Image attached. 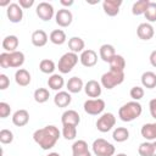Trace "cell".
<instances>
[{
  "mask_svg": "<svg viewBox=\"0 0 156 156\" xmlns=\"http://www.w3.org/2000/svg\"><path fill=\"white\" fill-rule=\"evenodd\" d=\"M60 138V130L57 127L50 124L45 126L44 128L37 129L33 133V140L43 149V150H50L55 146Z\"/></svg>",
  "mask_w": 156,
  "mask_h": 156,
  "instance_id": "obj_1",
  "label": "cell"
},
{
  "mask_svg": "<svg viewBox=\"0 0 156 156\" xmlns=\"http://www.w3.org/2000/svg\"><path fill=\"white\" fill-rule=\"evenodd\" d=\"M143 112V107L138 101H129L119 107L118 110V117L123 122H132L136 119Z\"/></svg>",
  "mask_w": 156,
  "mask_h": 156,
  "instance_id": "obj_2",
  "label": "cell"
},
{
  "mask_svg": "<svg viewBox=\"0 0 156 156\" xmlns=\"http://www.w3.org/2000/svg\"><path fill=\"white\" fill-rule=\"evenodd\" d=\"M123 80H124V72H117L110 69L108 72L101 76V85L108 90L122 84Z\"/></svg>",
  "mask_w": 156,
  "mask_h": 156,
  "instance_id": "obj_3",
  "label": "cell"
},
{
  "mask_svg": "<svg viewBox=\"0 0 156 156\" xmlns=\"http://www.w3.org/2000/svg\"><path fill=\"white\" fill-rule=\"evenodd\" d=\"M78 54H74V52H66L63 54L60 60H58V63H57V68L58 71L62 73V74H66V73H69L73 67L78 63Z\"/></svg>",
  "mask_w": 156,
  "mask_h": 156,
  "instance_id": "obj_4",
  "label": "cell"
},
{
  "mask_svg": "<svg viewBox=\"0 0 156 156\" xmlns=\"http://www.w3.org/2000/svg\"><path fill=\"white\" fill-rule=\"evenodd\" d=\"M91 147H93V152L96 156H113L116 151L115 146L102 138L95 139Z\"/></svg>",
  "mask_w": 156,
  "mask_h": 156,
  "instance_id": "obj_5",
  "label": "cell"
},
{
  "mask_svg": "<svg viewBox=\"0 0 156 156\" xmlns=\"http://www.w3.org/2000/svg\"><path fill=\"white\" fill-rule=\"evenodd\" d=\"M115 124H116V117L111 112L102 113L96 121V128L101 133H106V132L111 130L115 127Z\"/></svg>",
  "mask_w": 156,
  "mask_h": 156,
  "instance_id": "obj_6",
  "label": "cell"
},
{
  "mask_svg": "<svg viewBox=\"0 0 156 156\" xmlns=\"http://www.w3.org/2000/svg\"><path fill=\"white\" fill-rule=\"evenodd\" d=\"M84 111L88 115L91 116H98L101 115L105 110V101L102 99H89L84 102Z\"/></svg>",
  "mask_w": 156,
  "mask_h": 156,
  "instance_id": "obj_7",
  "label": "cell"
},
{
  "mask_svg": "<svg viewBox=\"0 0 156 156\" xmlns=\"http://www.w3.org/2000/svg\"><path fill=\"white\" fill-rule=\"evenodd\" d=\"M35 12H37V16L43 20V21H50L54 15H55V11H54V7L51 4L46 2V1H41L38 4L37 9H35Z\"/></svg>",
  "mask_w": 156,
  "mask_h": 156,
  "instance_id": "obj_8",
  "label": "cell"
},
{
  "mask_svg": "<svg viewBox=\"0 0 156 156\" xmlns=\"http://www.w3.org/2000/svg\"><path fill=\"white\" fill-rule=\"evenodd\" d=\"M6 15L10 22L20 23L23 18V9L18 5V2H11L6 9Z\"/></svg>",
  "mask_w": 156,
  "mask_h": 156,
  "instance_id": "obj_9",
  "label": "cell"
},
{
  "mask_svg": "<svg viewBox=\"0 0 156 156\" xmlns=\"http://www.w3.org/2000/svg\"><path fill=\"white\" fill-rule=\"evenodd\" d=\"M56 23L60 27H68L73 21V15L68 9H60L55 15Z\"/></svg>",
  "mask_w": 156,
  "mask_h": 156,
  "instance_id": "obj_10",
  "label": "cell"
},
{
  "mask_svg": "<svg viewBox=\"0 0 156 156\" xmlns=\"http://www.w3.org/2000/svg\"><path fill=\"white\" fill-rule=\"evenodd\" d=\"M79 61H80V63L84 66V67H93V66H95L96 65V62H98V54L94 51V50H91V49H85L82 54H80V56H79Z\"/></svg>",
  "mask_w": 156,
  "mask_h": 156,
  "instance_id": "obj_11",
  "label": "cell"
},
{
  "mask_svg": "<svg viewBox=\"0 0 156 156\" xmlns=\"http://www.w3.org/2000/svg\"><path fill=\"white\" fill-rule=\"evenodd\" d=\"M123 4L122 0H105L102 2V10L107 16H117L119 12V7Z\"/></svg>",
  "mask_w": 156,
  "mask_h": 156,
  "instance_id": "obj_12",
  "label": "cell"
},
{
  "mask_svg": "<svg viewBox=\"0 0 156 156\" xmlns=\"http://www.w3.org/2000/svg\"><path fill=\"white\" fill-rule=\"evenodd\" d=\"M84 91L85 94L89 96V98H93V99H98L100 95H101V83H99L98 80H88L84 85Z\"/></svg>",
  "mask_w": 156,
  "mask_h": 156,
  "instance_id": "obj_13",
  "label": "cell"
},
{
  "mask_svg": "<svg viewBox=\"0 0 156 156\" xmlns=\"http://www.w3.org/2000/svg\"><path fill=\"white\" fill-rule=\"evenodd\" d=\"M61 122H62V126H78L79 122H80V116L77 111L74 110H67L62 113L61 116Z\"/></svg>",
  "mask_w": 156,
  "mask_h": 156,
  "instance_id": "obj_14",
  "label": "cell"
},
{
  "mask_svg": "<svg viewBox=\"0 0 156 156\" xmlns=\"http://www.w3.org/2000/svg\"><path fill=\"white\" fill-rule=\"evenodd\" d=\"M136 34H138V37H139L141 40H150V39L154 37L155 30H154V27H152L150 23L145 22V23H140V24L138 26V28H136Z\"/></svg>",
  "mask_w": 156,
  "mask_h": 156,
  "instance_id": "obj_15",
  "label": "cell"
},
{
  "mask_svg": "<svg viewBox=\"0 0 156 156\" xmlns=\"http://www.w3.org/2000/svg\"><path fill=\"white\" fill-rule=\"evenodd\" d=\"M72 156H91L85 140H77L72 145Z\"/></svg>",
  "mask_w": 156,
  "mask_h": 156,
  "instance_id": "obj_16",
  "label": "cell"
},
{
  "mask_svg": "<svg viewBox=\"0 0 156 156\" xmlns=\"http://www.w3.org/2000/svg\"><path fill=\"white\" fill-rule=\"evenodd\" d=\"M48 34L45 30L43 29H37L32 33V37H30V40H32V44L37 48H41V46H45L46 43H48Z\"/></svg>",
  "mask_w": 156,
  "mask_h": 156,
  "instance_id": "obj_17",
  "label": "cell"
},
{
  "mask_svg": "<svg viewBox=\"0 0 156 156\" xmlns=\"http://www.w3.org/2000/svg\"><path fill=\"white\" fill-rule=\"evenodd\" d=\"M29 122V113L27 110H17L12 116V123L17 127H23Z\"/></svg>",
  "mask_w": 156,
  "mask_h": 156,
  "instance_id": "obj_18",
  "label": "cell"
},
{
  "mask_svg": "<svg viewBox=\"0 0 156 156\" xmlns=\"http://www.w3.org/2000/svg\"><path fill=\"white\" fill-rule=\"evenodd\" d=\"M141 136L146 141H155L156 140V123H146L140 129Z\"/></svg>",
  "mask_w": 156,
  "mask_h": 156,
  "instance_id": "obj_19",
  "label": "cell"
},
{
  "mask_svg": "<svg viewBox=\"0 0 156 156\" xmlns=\"http://www.w3.org/2000/svg\"><path fill=\"white\" fill-rule=\"evenodd\" d=\"M30 73L24 68H18L15 73V80L20 87H27L30 83Z\"/></svg>",
  "mask_w": 156,
  "mask_h": 156,
  "instance_id": "obj_20",
  "label": "cell"
},
{
  "mask_svg": "<svg viewBox=\"0 0 156 156\" xmlns=\"http://www.w3.org/2000/svg\"><path fill=\"white\" fill-rule=\"evenodd\" d=\"M71 101H72V96L71 93L68 91H58L54 98V104L57 107H67L71 104Z\"/></svg>",
  "mask_w": 156,
  "mask_h": 156,
  "instance_id": "obj_21",
  "label": "cell"
},
{
  "mask_svg": "<svg viewBox=\"0 0 156 156\" xmlns=\"http://www.w3.org/2000/svg\"><path fill=\"white\" fill-rule=\"evenodd\" d=\"M18 38L16 35H7L2 39V49L5 50V52H13L17 51L16 49L18 48Z\"/></svg>",
  "mask_w": 156,
  "mask_h": 156,
  "instance_id": "obj_22",
  "label": "cell"
},
{
  "mask_svg": "<svg viewBox=\"0 0 156 156\" xmlns=\"http://www.w3.org/2000/svg\"><path fill=\"white\" fill-rule=\"evenodd\" d=\"M66 87H67L68 93H71V94H77V93H79L82 89H84V83H83L82 78L74 76V77H72V78L68 79Z\"/></svg>",
  "mask_w": 156,
  "mask_h": 156,
  "instance_id": "obj_23",
  "label": "cell"
},
{
  "mask_svg": "<svg viewBox=\"0 0 156 156\" xmlns=\"http://www.w3.org/2000/svg\"><path fill=\"white\" fill-rule=\"evenodd\" d=\"M99 54H100V57L104 62H110L112 60V57L116 55V50L113 48V45L111 44H104L100 46V50H99Z\"/></svg>",
  "mask_w": 156,
  "mask_h": 156,
  "instance_id": "obj_24",
  "label": "cell"
},
{
  "mask_svg": "<svg viewBox=\"0 0 156 156\" xmlns=\"http://www.w3.org/2000/svg\"><path fill=\"white\" fill-rule=\"evenodd\" d=\"M84 46H85V43L79 37H72V38L68 39V48H69L71 52H74V54L83 52Z\"/></svg>",
  "mask_w": 156,
  "mask_h": 156,
  "instance_id": "obj_25",
  "label": "cell"
},
{
  "mask_svg": "<svg viewBox=\"0 0 156 156\" xmlns=\"http://www.w3.org/2000/svg\"><path fill=\"white\" fill-rule=\"evenodd\" d=\"M141 84L146 89H154L156 87V73L151 71H146L141 74Z\"/></svg>",
  "mask_w": 156,
  "mask_h": 156,
  "instance_id": "obj_26",
  "label": "cell"
},
{
  "mask_svg": "<svg viewBox=\"0 0 156 156\" xmlns=\"http://www.w3.org/2000/svg\"><path fill=\"white\" fill-rule=\"evenodd\" d=\"M110 65V69L111 71H117V72H124L126 68V60L122 55H115L112 57V60L108 62Z\"/></svg>",
  "mask_w": 156,
  "mask_h": 156,
  "instance_id": "obj_27",
  "label": "cell"
},
{
  "mask_svg": "<svg viewBox=\"0 0 156 156\" xmlns=\"http://www.w3.org/2000/svg\"><path fill=\"white\" fill-rule=\"evenodd\" d=\"M48 85H49L50 89L58 91V90H61V88L65 85V79H63V77H62L61 74L54 73V74H51V76L49 77V79H48Z\"/></svg>",
  "mask_w": 156,
  "mask_h": 156,
  "instance_id": "obj_28",
  "label": "cell"
},
{
  "mask_svg": "<svg viewBox=\"0 0 156 156\" xmlns=\"http://www.w3.org/2000/svg\"><path fill=\"white\" fill-rule=\"evenodd\" d=\"M49 39H50V41H51L52 44H55V45H62V44L66 43L67 37H66V33H65L62 29H55V30H52V32L50 33Z\"/></svg>",
  "mask_w": 156,
  "mask_h": 156,
  "instance_id": "obj_29",
  "label": "cell"
},
{
  "mask_svg": "<svg viewBox=\"0 0 156 156\" xmlns=\"http://www.w3.org/2000/svg\"><path fill=\"white\" fill-rule=\"evenodd\" d=\"M10 54V67L17 68L24 63V54L22 51H13Z\"/></svg>",
  "mask_w": 156,
  "mask_h": 156,
  "instance_id": "obj_30",
  "label": "cell"
},
{
  "mask_svg": "<svg viewBox=\"0 0 156 156\" xmlns=\"http://www.w3.org/2000/svg\"><path fill=\"white\" fill-rule=\"evenodd\" d=\"M150 1L149 0H138L133 4L132 6V13L134 16H140V15H144L147 6H149Z\"/></svg>",
  "mask_w": 156,
  "mask_h": 156,
  "instance_id": "obj_31",
  "label": "cell"
},
{
  "mask_svg": "<svg viewBox=\"0 0 156 156\" xmlns=\"http://www.w3.org/2000/svg\"><path fill=\"white\" fill-rule=\"evenodd\" d=\"M112 138L117 143H123V141L128 140V138H129V130L127 128H124V127H117L113 130V133H112Z\"/></svg>",
  "mask_w": 156,
  "mask_h": 156,
  "instance_id": "obj_32",
  "label": "cell"
},
{
  "mask_svg": "<svg viewBox=\"0 0 156 156\" xmlns=\"http://www.w3.org/2000/svg\"><path fill=\"white\" fill-rule=\"evenodd\" d=\"M55 68H56L55 62L52 60H49V58H44L39 63V69L45 74H54Z\"/></svg>",
  "mask_w": 156,
  "mask_h": 156,
  "instance_id": "obj_33",
  "label": "cell"
},
{
  "mask_svg": "<svg viewBox=\"0 0 156 156\" xmlns=\"http://www.w3.org/2000/svg\"><path fill=\"white\" fill-rule=\"evenodd\" d=\"M33 98H34V100H35L38 104H44V102H46V101L49 100L50 93H49V90H48L46 88H38V89L34 91Z\"/></svg>",
  "mask_w": 156,
  "mask_h": 156,
  "instance_id": "obj_34",
  "label": "cell"
},
{
  "mask_svg": "<svg viewBox=\"0 0 156 156\" xmlns=\"http://www.w3.org/2000/svg\"><path fill=\"white\" fill-rule=\"evenodd\" d=\"M62 135L66 140H73L77 136V127L76 126H63Z\"/></svg>",
  "mask_w": 156,
  "mask_h": 156,
  "instance_id": "obj_35",
  "label": "cell"
},
{
  "mask_svg": "<svg viewBox=\"0 0 156 156\" xmlns=\"http://www.w3.org/2000/svg\"><path fill=\"white\" fill-rule=\"evenodd\" d=\"M144 16L149 22H156V2L150 1Z\"/></svg>",
  "mask_w": 156,
  "mask_h": 156,
  "instance_id": "obj_36",
  "label": "cell"
},
{
  "mask_svg": "<svg viewBox=\"0 0 156 156\" xmlns=\"http://www.w3.org/2000/svg\"><path fill=\"white\" fill-rule=\"evenodd\" d=\"M138 152L140 156H151L152 154V143L151 141H144L139 145Z\"/></svg>",
  "mask_w": 156,
  "mask_h": 156,
  "instance_id": "obj_37",
  "label": "cell"
},
{
  "mask_svg": "<svg viewBox=\"0 0 156 156\" xmlns=\"http://www.w3.org/2000/svg\"><path fill=\"white\" fill-rule=\"evenodd\" d=\"M13 140V133L10 129L0 130V143L1 144H11Z\"/></svg>",
  "mask_w": 156,
  "mask_h": 156,
  "instance_id": "obj_38",
  "label": "cell"
},
{
  "mask_svg": "<svg viewBox=\"0 0 156 156\" xmlns=\"http://www.w3.org/2000/svg\"><path fill=\"white\" fill-rule=\"evenodd\" d=\"M129 95H130V98L134 101H139L140 99L144 98V89L141 87H138V85L136 87H133L130 89V91H129Z\"/></svg>",
  "mask_w": 156,
  "mask_h": 156,
  "instance_id": "obj_39",
  "label": "cell"
},
{
  "mask_svg": "<svg viewBox=\"0 0 156 156\" xmlns=\"http://www.w3.org/2000/svg\"><path fill=\"white\" fill-rule=\"evenodd\" d=\"M10 113H11L10 105L7 102H5V101H1L0 102V117L1 118H6V117L10 116Z\"/></svg>",
  "mask_w": 156,
  "mask_h": 156,
  "instance_id": "obj_40",
  "label": "cell"
},
{
  "mask_svg": "<svg viewBox=\"0 0 156 156\" xmlns=\"http://www.w3.org/2000/svg\"><path fill=\"white\" fill-rule=\"evenodd\" d=\"M0 66L2 68H10V54L9 52L0 54Z\"/></svg>",
  "mask_w": 156,
  "mask_h": 156,
  "instance_id": "obj_41",
  "label": "cell"
},
{
  "mask_svg": "<svg viewBox=\"0 0 156 156\" xmlns=\"http://www.w3.org/2000/svg\"><path fill=\"white\" fill-rule=\"evenodd\" d=\"M10 85V79L6 74H0V90H5Z\"/></svg>",
  "mask_w": 156,
  "mask_h": 156,
  "instance_id": "obj_42",
  "label": "cell"
},
{
  "mask_svg": "<svg viewBox=\"0 0 156 156\" xmlns=\"http://www.w3.org/2000/svg\"><path fill=\"white\" fill-rule=\"evenodd\" d=\"M149 110H150V115L151 117H154L156 119V99H151L149 102Z\"/></svg>",
  "mask_w": 156,
  "mask_h": 156,
  "instance_id": "obj_43",
  "label": "cell"
},
{
  "mask_svg": "<svg viewBox=\"0 0 156 156\" xmlns=\"http://www.w3.org/2000/svg\"><path fill=\"white\" fill-rule=\"evenodd\" d=\"M18 5L22 9H29L34 5V0H18Z\"/></svg>",
  "mask_w": 156,
  "mask_h": 156,
  "instance_id": "obj_44",
  "label": "cell"
},
{
  "mask_svg": "<svg viewBox=\"0 0 156 156\" xmlns=\"http://www.w3.org/2000/svg\"><path fill=\"white\" fill-rule=\"evenodd\" d=\"M149 60H150V63H151V66L156 68V50H154V51L150 54V57H149Z\"/></svg>",
  "mask_w": 156,
  "mask_h": 156,
  "instance_id": "obj_45",
  "label": "cell"
},
{
  "mask_svg": "<svg viewBox=\"0 0 156 156\" xmlns=\"http://www.w3.org/2000/svg\"><path fill=\"white\" fill-rule=\"evenodd\" d=\"M60 2H61V5H63V6H72V5H73V0H68V1L61 0Z\"/></svg>",
  "mask_w": 156,
  "mask_h": 156,
  "instance_id": "obj_46",
  "label": "cell"
},
{
  "mask_svg": "<svg viewBox=\"0 0 156 156\" xmlns=\"http://www.w3.org/2000/svg\"><path fill=\"white\" fill-rule=\"evenodd\" d=\"M151 156H156V140L152 141V154Z\"/></svg>",
  "mask_w": 156,
  "mask_h": 156,
  "instance_id": "obj_47",
  "label": "cell"
},
{
  "mask_svg": "<svg viewBox=\"0 0 156 156\" xmlns=\"http://www.w3.org/2000/svg\"><path fill=\"white\" fill-rule=\"evenodd\" d=\"M46 156H61L58 152H50L49 155H46Z\"/></svg>",
  "mask_w": 156,
  "mask_h": 156,
  "instance_id": "obj_48",
  "label": "cell"
},
{
  "mask_svg": "<svg viewBox=\"0 0 156 156\" xmlns=\"http://www.w3.org/2000/svg\"><path fill=\"white\" fill-rule=\"evenodd\" d=\"M116 156H127V155H126V154H123V152H121V154H117Z\"/></svg>",
  "mask_w": 156,
  "mask_h": 156,
  "instance_id": "obj_49",
  "label": "cell"
}]
</instances>
